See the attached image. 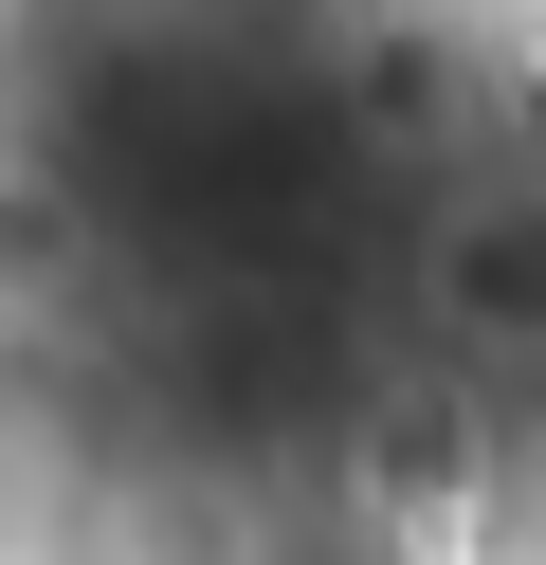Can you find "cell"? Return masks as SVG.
I'll return each mask as SVG.
<instances>
[{
	"label": "cell",
	"mask_w": 546,
	"mask_h": 565,
	"mask_svg": "<svg viewBox=\"0 0 546 565\" xmlns=\"http://www.w3.org/2000/svg\"><path fill=\"white\" fill-rule=\"evenodd\" d=\"M400 292H419L437 365L510 383V402H546V164H473V183H437L419 256H400Z\"/></svg>",
	"instance_id": "1"
},
{
	"label": "cell",
	"mask_w": 546,
	"mask_h": 565,
	"mask_svg": "<svg viewBox=\"0 0 546 565\" xmlns=\"http://www.w3.org/2000/svg\"><path fill=\"white\" fill-rule=\"evenodd\" d=\"M310 565H383V547H310Z\"/></svg>",
	"instance_id": "2"
}]
</instances>
